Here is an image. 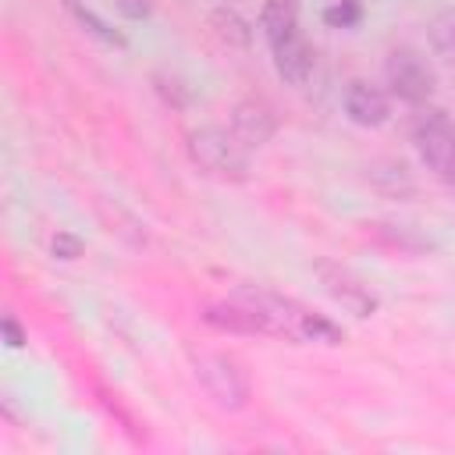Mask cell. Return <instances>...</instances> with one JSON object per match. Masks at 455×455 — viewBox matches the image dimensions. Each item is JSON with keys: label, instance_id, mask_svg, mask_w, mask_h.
I'll return each instance as SVG.
<instances>
[{"label": "cell", "instance_id": "obj_15", "mask_svg": "<svg viewBox=\"0 0 455 455\" xmlns=\"http://www.w3.org/2000/svg\"><path fill=\"white\" fill-rule=\"evenodd\" d=\"M210 25H213V32H217L228 46L245 50V46L252 43V25H249L238 11H231V7H217V11L210 14Z\"/></svg>", "mask_w": 455, "mask_h": 455}, {"label": "cell", "instance_id": "obj_10", "mask_svg": "<svg viewBox=\"0 0 455 455\" xmlns=\"http://www.w3.org/2000/svg\"><path fill=\"white\" fill-rule=\"evenodd\" d=\"M345 114L359 128H380L391 117V96L370 82H352L345 89Z\"/></svg>", "mask_w": 455, "mask_h": 455}, {"label": "cell", "instance_id": "obj_11", "mask_svg": "<svg viewBox=\"0 0 455 455\" xmlns=\"http://www.w3.org/2000/svg\"><path fill=\"white\" fill-rule=\"evenodd\" d=\"M370 238H377L384 249H395V252H409V256H419V252H430L434 242L427 235H419L412 224H398V220H370L363 224Z\"/></svg>", "mask_w": 455, "mask_h": 455}, {"label": "cell", "instance_id": "obj_13", "mask_svg": "<svg viewBox=\"0 0 455 455\" xmlns=\"http://www.w3.org/2000/svg\"><path fill=\"white\" fill-rule=\"evenodd\" d=\"M259 28H263V36H267L270 46H274L277 39L291 36V32L299 28V0H263Z\"/></svg>", "mask_w": 455, "mask_h": 455}, {"label": "cell", "instance_id": "obj_18", "mask_svg": "<svg viewBox=\"0 0 455 455\" xmlns=\"http://www.w3.org/2000/svg\"><path fill=\"white\" fill-rule=\"evenodd\" d=\"M323 21L331 28H355L363 21V4L359 0H334L327 11H323Z\"/></svg>", "mask_w": 455, "mask_h": 455}, {"label": "cell", "instance_id": "obj_2", "mask_svg": "<svg viewBox=\"0 0 455 455\" xmlns=\"http://www.w3.org/2000/svg\"><path fill=\"white\" fill-rule=\"evenodd\" d=\"M185 149L199 171H206L220 181H245L249 178V149L231 132H224L217 124L192 128L185 135Z\"/></svg>", "mask_w": 455, "mask_h": 455}, {"label": "cell", "instance_id": "obj_8", "mask_svg": "<svg viewBox=\"0 0 455 455\" xmlns=\"http://www.w3.org/2000/svg\"><path fill=\"white\" fill-rule=\"evenodd\" d=\"M277 132V117L267 103H256V100H242L231 107V135L245 146V149H259L274 139Z\"/></svg>", "mask_w": 455, "mask_h": 455}, {"label": "cell", "instance_id": "obj_16", "mask_svg": "<svg viewBox=\"0 0 455 455\" xmlns=\"http://www.w3.org/2000/svg\"><path fill=\"white\" fill-rule=\"evenodd\" d=\"M64 7H68V11H71V18H75V21H78V25H82L89 36H96L103 46H114V50H124V46H128V39H124L117 28H110V25H107V21H103L96 11L82 7L78 0H64Z\"/></svg>", "mask_w": 455, "mask_h": 455}, {"label": "cell", "instance_id": "obj_5", "mask_svg": "<svg viewBox=\"0 0 455 455\" xmlns=\"http://www.w3.org/2000/svg\"><path fill=\"white\" fill-rule=\"evenodd\" d=\"M384 82L391 89V96L405 100V103H427L434 96V85H437V75L430 68V60L409 46H398L387 53L384 60Z\"/></svg>", "mask_w": 455, "mask_h": 455}, {"label": "cell", "instance_id": "obj_17", "mask_svg": "<svg viewBox=\"0 0 455 455\" xmlns=\"http://www.w3.org/2000/svg\"><path fill=\"white\" fill-rule=\"evenodd\" d=\"M153 89H156L160 100H164L167 107H174V110H185L188 100H192L188 85H185L178 75H167V71H156V75H153Z\"/></svg>", "mask_w": 455, "mask_h": 455}, {"label": "cell", "instance_id": "obj_9", "mask_svg": "<svg viewBox=\"0 0 455 455\" xmlns=\"http://www.w3.org/2000/svg\"><path fill=\"white\" fill-rule=\"evenodd\" d=\"M274 68L281 75V82L288 85H306L313 78V64H316V53L309 46V39L302 36V28H295L291 36L277 39L274 46Z\"/></svg>", "mask_w": 455, "mask_h": 455}, {"label": "cell", "instance_id": "obj_19", "mask_svg": "<svg viewBox=\"0 0 455 455\" xmlns=\"http://www.w3.org/2000/svg\"><path fill=\"white\" fill-rule=\"evenodd\" d=\"M50 252H53V259H78L82 256V238L78 235H71V231H57L53 238H50Z\"/></svg>", "mask_w": 455, "mask_h": 455}, {"label": "cell", "instance_id": "obj_12", "mask_svg": "<svg viewBox=\"0 0 455 455\" xmlns=\"http://www.w3.org/2000/svg\"><path fill=\"white\" fill-rule=\"evenodd\" d=\"M366 181L377 192L395 196V199H405V196L416 192V181H412L409 167L398 164V160H373V164H366Z\"/></svg>", "mask_w": 455, "mask_h": 455}, {"label": "cell", "instance_id": "obj_6", "mask_svg": "<svg viewBox=\"0 0 455 455\" xmlns=\"http://www.w3.org/2000/svg\"><path fill=\"white\" fill-rule=\"evenodd\" d=\"M313 274L320 277V284H323V291L341 306V309H348L352 316H359V320H366V316H373L377 309H380V299H377V291L359 277V274H352L345 263H334V259H316L313 263Z\"/></svg>", "mask_w": 455, "mask_h": 455}, {"label": "cell", "instance_id": "obj_21", "mask_svg": "<svg viewBox=\"0 0 455 455\" xmlns=\"http://www.w3.org/2000/svg\"><path fill=\"white\" fill-rule=\"evenodd\" d=\"M4 338H7V345H11V348H21V345H25V331L18 327V320H14V316H4Z\"/></svg>", "mask_w": 455, "mask_h": 455}, {"label": "cell", "instance_id": "obj_20", "mask_svg": "<svg viewBox=\"0 0 455 455\" xmlns=\"http://www.w3.org/2000/svg\"><path fill=\"white\" fill-rule=\"evenodd\" d=\"M114 7H117L128 21H142V18H149L153 0H114Z\"/></svg>", "mask_w": 455, "mask_h": 455}, {"label": "cell", "instance_id": "obj_1", "mask_svg": "<svg viewBox=\"0 0 455 455\" xmlns=\"http://www.w3.org/2000/svg\"><path fill=\"white\" fill-rule=\"evenodd\" d=\"M235 295H242L245 302H252L267 323H270V338H288V341H302V345H345V327H338L334 320H327L323 313L309 309L306 302L281 295L274 288H235Z\"/></svg>", "mask_w": 455, "mask_h": 455}, {"label": "cell", "instance_id": "obj_3", "mask_svg": "<svg viewBox=\"0 0 455 455\" xmlns=\"http://www.w3.org/2000/svg\"><path fill=\"white\" fill-rule=\"evenodd\" d=\"M192 373L196 380L203 384V391L213 398V405L228 409V412H238L249 405V373L245 366L235 359V355H224V352H196L192 355Z\"/></svg>", "mask_w": 455, "mask_h": 455}, {"label": "cell", "instance_id": "obj_4", "mask_svg": "<svg viewBox=\"0 0 455 455\" xmlns=\"http://www.w3.org/2000/svg\"><path fill=\"white\" fill-rule=\"evenodd\" d=\"M412 146L427 171H434L441 181L455 185V124L444 110H423L412 124Z\"/></svg>", "mask_w": 455, "mask_h": 455}, {"label": "cell", "instance_id": "obj_7", "mask_svg": "<svg viewBox=\"0 0 455 455\" xmlns=\"http://www.w3.org/2000/svg\"><path fill=\"white\" fill-rule=\"evenodd\" d=\"M199 320L217 327V331H228V334H270V323L267 316L245 302L242 295H231V299H213L199 309Z\"/></svg>", "mask_w": 455, "mask_h": 455}, {"label": "cell", "instance_id": "obj_14", "mask_svg": "<svg viewBox=\"0 0 455 455\" xmlns=\"http://www.w3.org/2000/svg\"><path fill=\"white\" fill-rule=\"evenodd\" d=\"M427 43H430L434 57H441L444 64H455V7H444V11H437L430 18Z\"/></svg>", "mask_w": 455, "mask_h": 455}]
</instances>
